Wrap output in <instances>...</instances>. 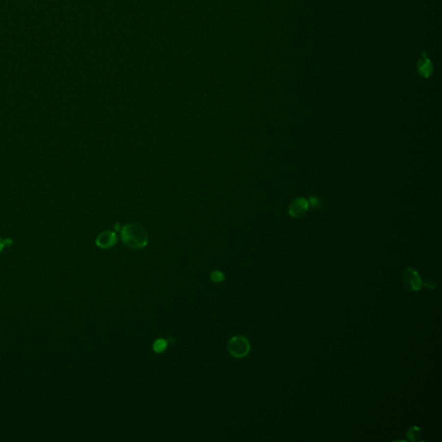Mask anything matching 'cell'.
Here are the masks:
<instances>
[{
  "mask_svg": "<svg viewBox=\"0 0 442 442\" xmlns=\"http://www.w3.org/2000/svg\"><path fill=\"white\" fill-rule=\"evenodd\" d=\"M310 202H311L312 205H316V204H318V199L317 198H315V197H312L311 199H310Z\"/></svg>",
  "mask_w": 442,
  "mask_h": 442,
  "instance_id": "8fae6325",
  "label": "cell"
},
{
  "mask_svg": "<svg viewBox=\"0 0 442 442\" xmlns=\"http://www.w3.org/2000/svg\"><path fill=\"white\" fill-rule=\"evenodd\" d=\"M308 202L307 199L303 198L295 199L292 203L290 204V214L293 218H299L308 211Z\"/></svg>",
  "mask_w": 442,
  "mask_h": 442,
  "instance_id": "5b68a950",
  "label": "cell"
},
{
  "mask_svg": "<svg viewBox=\"0 0 442 442\" xmlns=\"http://www.w3.org/2000/svg\"><path fill=\"white\" fill-rule=\"evenodd\" d=\"M228 352L232 357L237 358V359H242L244 357L248 355V353L250 352V342L248 341L246 338L239 335L232 337L229 341Z\"/></svg>",
  "mask_w": 442,
  "mask_h": 442,
  "instance_id": "7a4b0ae2",
  "label": "cell"
},
{
  "mask_svg": "<svg viewBox=\"0 0 442 442\" xmlns=\"http://www.w3.org/2000/svg\"><path fill=\"white\" fill-rule=\"evenodd\" d=\"M224 278H225V276L221 271L215 270V271L212 272V274H211V280L214 283H221L224 280Z\"/></svg>",
  "mask_w": 442,
  "mask_h": 442,
  "instance_id": "9c48e42d",
  "label": "cell"
},
{
  "mask_svg": "<svg viewBox=\"0 0 442 442\" xmlns=\"http://www.w3.org/2000/svg\"><path fill=\"white\" fill-rule=\"evenodd\" d=\"M168 345V341L164 339H157L153 344V350L156 353H162L166 350Z\"/></svg>",
  "mask_w": 442,
  "mask_h": 442,
  "instance_id": "52a82bcc",
  "label": "cell"
},
{
  "mask_svg": "<svg viewBox=\"0 0 442 442\" xmlns=\"http://www.w3.org/2000/svg\"><path fill=\"white\" fill-rule=\"evenodd\" d=\"M420 434L421 432L418 427H411L407 432V437L408 440H410L411 442H415L420 438Z\"/></svg>",
  "mask_w": 442,
  "mask_h": 442,
  "instance_id": "ba28073f",
  "label": "cell"
},
{
  "mask_svg": "<svg viewBox=\"0 0 442 442\" xmlns=\"http://www.w3.org/2000/svg\"><path fill=\"white\" fill-rule=\"evenodd\" d=\"M417 70L420 76L423 78H429L434 73L433 63L425 51L421 53L420 59L417 62Z\"/></svg>",
  "mask_w": 442,
  "mask_h": 442,
  "instance_id": "277c9868",
  "label": "cell"
},
{
  "mask_svg": "<svg viewBox=\"0 0 442 442\" xmlns=\"http://www.w3.org/2000/svg\"><path fill=\"white\" fill-rule=\"evenodd\" d=\"M116 236L113 232H105L98 236L96 240L97 246L101 248H109L116 243Z\"/></svg>",
  "mask_w": 442,
  "mask_h": 442,
  "instance_id": "8992f818",
  "label": "cell"
},
{
  "mask_svg": "<svg viewBox=\"0 0 442 442\" xmlns=\"http://www.w3.org/2000/svg\"><path fill=\"white\" fill-rule=\"evenodd\" d=\"M5 246H6V244H5V239L3 240V239L0 238V252L3 250V249H4V247Z\"/></svg>",
  "mask_w": 442,
  "mask_h": 442,
  "instance_id": "30bf717a",
  "label": "cell"
},
{
  "mask_svg": "<svg viewBox=\"0 0 442 442\" xmlns=\"http://www.w3.org/2000/svg\"><path fill=\"white\" fill-rule=\"evenodd\" d=\"M402 282L406 290L411 292L419 291L422 286V281L418 272L413 268H408L403 272Z\"/></svg>",
  "mask_w": 442,
  "mask_h": 442,
  "instance_id": "3957f363",
  "label": "cell"
},
{
  "mask_svg": "<svg viewBox=\"0 0 442 442\" xmlns=\"http://www.w3.org/2000/svg\"><path fill=\"white\" fill-rule=\"evenodd\" d=\"M122 239L127 246L132 249H140L145 246L148 237L145 230L138 225H128L122 231Z\"/></svg>",
  "mask_w": 442,
  "mask_h": 442,
  "instance_id": "6da1fadb",
  "label": "cell"
}]
</instances>
